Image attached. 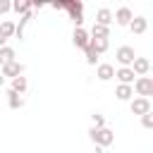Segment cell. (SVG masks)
<instances>
[{
  "instance_id": "18",
  "label": "cell",
  "mask_w": 153,
  "mask_h": 153,
  "mask_svg": "<svg viewBox=\"0 0 153 153\" xmlns=\"http://www.w3.org/2000/svg\"><path fill=\"white\" fill-rule=\"evenodd\" d=\"M7 105H10L12 110H19V108L24 105V98H22L19 93H14V91H7Z\"/></svg>"
},
{
  "instance_id": "7",
  "label": "cell",
  "mask_w": 153,
  "mask_h": 153,
  "mask_svg": "<svg viewBox=\"0 0 153 153\" xmlns=\"http://www.w3.org/2000/svg\"><path fill=\"white\" fill-rule=\"evenodd\" d=\"M88 41H91V36H88V31L84 29V26H79V29H74V33H72V43L76 45V48H86L88 45Z\"/></svg>"
},
{
  "instance_id": "9",
  "label": "cell",
  "mask_w": 153,
  "mask_h": 153,
  "mask_svg": "<svg viewBox=\"0 0 153 153\" xmlns=\"http://www.w3.org/2000/svg\"><path fill=\"white\" fill-rule=\"evenodd\" d=\"M112 19H115L120 26H129V22L134 19V12H131L129 7H120V10L112 14Z\"/></svg>"
},
{
  "instance_id": "22",
  "label": "cell",
  "mask_w": 153,
  "mask_h": 153,
  "mask_svg": "<svg viewBox=\"0 0 153 153\" xmlns=\"http://www.w3.org/2000/svg\"><path fill=\"white\" fill-rule=\"evenodd\" d=\"M91 120H93V127H96V129L105 127V115H100V112H93V115H91Z\"/></svg>"
},
{
  "instance_id": "11",
  "label": "cell",
  "mask_w": 153,
  "mask_h": 153,
  "mask_svg": "<svg viewBox=\"0 0 153 153\" xmlns=\"http://www.w3.org/2000/svg\"><path fill=\"white\" fill-rule=\"evenodd\" d=\"M134 72L129 69V67H120V69H115V79L120 81V84H127V86H131L134 84Z\"/></svg>"
},
{
  "instance_id": "23",
  "label": "cell",
  "mask_w": 153,
  "mask_h": 153,
  "mask_svg": "<svg viewBox=\"0 0 153 153\" xmlns=\"http://www.w3.org/2000/svg\"><path fill=\"white\" fill-rule=\"evenodd\" d=\"M84 53H86V62H88V65H96V62H98V55H96V53H93L88 45L84 48Z\"/></svg>"
},
{
  "instance_id": "16",
  "label": "cell",
  "mask_w": 153,
  "mask_h": 153,
  "mask_svg": "<svg viewBox=\"0 0 153 153\" xmlns=\"http://www.w3.org/2000/svg\"><path fill=\"white\" fill-rule=\"evenodd\" d=\"M88 48H91L96 55H100V53L108 50V41H105V38H91V41H88Z\"/></svg>"
},
{
  "instance_id": "2",
  "label": "cell",
  "mask_w": 153,
  "mask_h": 153,
  "mask_svg": "<svg viewBox=\"0 0 153 153\" xmlns=\"http://www.w3.org/2000/svg\"><path fill=\"white\" fill-rule=\"evenodd\" d=\"M88 139L96 143V146H100V148H105V146H110L112 141H115V134L108 129V127H100V129H96V127H91L88 129Z\"/></svg>"
},
{
  "instance_id": "4",
  "label": "cell",
  "mask_w": 153,
  "mask_h": 153,
  "mask_svg": "<svg viewBox=\"0 0 153 153\" xmlns=\"http://www.w3.org/2000/svg\"><path fill=\"white\" fill-rule=\"evenodd\" d=\"M134 57H136V53H134L131 45H120V48L115 50V60H117L122 67H131Z\"/></svg>"
},
{
  "instance_id": "25",
  "label": "cell",
  "mask_w": 153,
  "mask_h": 153,
  "mask_svg": "<svg viewBox=\"0 0 153 153\" xmlns=\"http://www.w3.org/2000/svg\"><path fill=\"white\" fill-rule=\"evenodd\" d=\"M12 10V2H7V0H0V14H5V12H10Z\"/></svg>"
},
{
  "instance_id": "1",
  "label": "cell",
  "mask_w": 153,
  "mask_h": 153,
  "mask_svg": "<svg viewBox=\"0 0 153 153\" xmlns=\"http://www.w3.org/2000/svg\"><path fill=\"white\" fill-rule=\"evenodd\" d=\"M53 7H55V10H67V12H69V19L76 24V29L81 26V22H84V17H81L84 5H81V2H76V0H62V2H55Z\"/></svg>"
},
{
  "instance_id": "19",
  "label": "cell",
  "mask_w": 153,
  "mask_h": 153,
  "mask_svg": "<svg viewBox=\"0 0 153 153\" xmlns=\"http://www.w3.org/2000/svg\"><path fill=\"white\" fill-rule=\"evenodd\" d=\"M12 60H14V50H12L10 45H2V48H0V67L7 65V62H12Z\"/></svg>"
},
{
  "instance_id": "20",
  "label": "cell",
  "mask_w": 153,
  "mask_h": 153,
  "mask_svg": "<svg viewBox=\"0 0 153 153\" xmlns=\"http://www.w3.org/2000/svg\"><path fill=\"white\" fill-rule=\"evenodd\" d=\"M31 7H33L31 2H14V5H12V10H14L17 14H22V17H24V14H29V12H31Z\"/></svg>"
},
{
  "instance_id": "10",
  "label": "cell",
  "mask_w": 153,
  "mask_h": 153,
  "mask_svg": "<svg viewBox=\"0 0 153 153\" xmlns=\"http://www.w3.org/2000/svg\"><path fill=\"white\" fill-rule=\"evenodd\" d=\"M96 76H98L100 81H110V79L115 76V67H112L110 62H100L98 69H96Z\"/></svg>"
},
{
  "instance_id": "3",
  "label": "cell",
  "mask_w": 153,
  "mask_h": 153,
  "mask_svg": "<svg viewBox=\"0 0 153 153\" xmlns=\"http://www.w3.org/2000/svg\"><path fill=\"white\" fill-rule=\"evenodd\" d=\"M131 88L136 91L139 98H148V96H153V79L151 76H139V79H134Z\"/></svg>"
},
{
  "instance_id": "5",
  "label": "cell",
  "mask_w": 153,
  "mask_h": 153,
  "mask_svg": "<svg viewBox=\"0 0 153 153\" xmlns=\"http://www.w3.org/2000/svg\"><path fill=\"white\" fill-rule=\"evenodd\" d=\"M129 110H131V115H146V112H151V100L148 98H131V103H129Z\"/></svg>"
},
{
  "instance_id": "12",
  "label": "cell",
  "mask_w": 153,
  "mask_h": 153,
  "mask_svg": "<svg viewBox=\"0 0 153 153\" xmlns=\"http://www.w3.org/2000/svg\"><path fill=\"white\" fill-rule=\"evenodd\" d=\"M129 29H131V33H143L146 29H148V19L146 17H134L131 22H129Z\"/></svg>"
},
{
  "instance_id": "17",
  "label": "cell",
  "mask_w": 153,
  "mask_h": 153,
  "mask_svg": "<svg viewBox=\"0 0 153 153\" xmlns=\"http://www.w3.org/2000/svg\"><path fill=\"white\" fill-rule=\"evenodd\" d=\"M91 38H110V29L108 26H100V24H93V29H91V33H88Z\"/></svg>"
},
{
  "instance_id": "14",
  "label": "cell",
  "mask_w": 153,
  "mask_h": 153,
  "mask_svg": "<svg viewBox=\"0 0 153 153\" xmlns=\"http://www.w3.org/2000/svg\"><path fill=\"white\" fill-rule=\"evenodd\" d=\"M26 88H29V81H26V76H14V79H12V86H10V91H14V93H19V96H22Z\"/></svg>"
},
{
  "instance_id": "26",
  "label": "cell",
  "mask_w": 153,
  "mask_h": 153,
  "mask_svg": "<svg viewBox=\"0 0 153 153\" xmlns=\"http://www.w3.org/2000/svg\"><path fill=\"white\" fill-rule=\"evenodd\" d=\"M5 43H7V38H5V36H2V33H0V48H2V45H5Z\"/></svg>"
},
{
  "instance_id": "6",
  "label": "cell",
  "mask_w": 153,
  "mask_h": 153,
  "mask_svg": "<svg viewBox=\"0 0 153 153\" xmlns=\"http://www.w3.org/2000/svg\"><path fill=\"white\" fill-rule=\"evenodd\" d=\"M24 74V65L22 62H17V60H12V62H7V65H2V79L5 76H10V79H14V76H22Z\"/></svg>"
},
{
  "instance_id": "24",
  "label": "cell",
  "mask_w": 153,
  "mask_h": 153,
  "mask_svg": "<svg viewBox=\"0 0 153 153\" xmlns=\"http://www.w3.org/2000/svg\"><path fill=\"white\" fill-rule=\"evenodd\" d=\"M141 124H143L146 129H151V127H153V115H151V112H146V115H141Z\"/></svg>"
},
{
  "instance_id": "8",
  "label": "cell",
  "mask_w": 153,
  "mask_h": 153,
  "mask_svg": "<svg viewBox=\"0 0 153 153\" xmlns=\"http://www.w3.org/2000/svg\"><path fill=\"white\" fill-rule=\"evenodd\" d=\"M129 69H131L136 76H146L148 69H151V62H148V57H134V62H131Z\"/></svg>"
},
{
  "instance_id": "13",
  "label": "cell",
  "mask_w": 153,
  "mask_h": 153,
  "mask_svg": "<svg viewBox=\"0 0 153 153\" xmlns=\"http://www.w3.org/2000/svg\"><path fill=\"white\" fill-rule=\"evenodd\" d=\"M96 24H100V26H110V24H112V12H110L108 7H100V10L96 12Z\"/></svg>"
},
{
  "instance_id": "15",
  "label": "cell",
  "mask_w": 153,
  "mask_h": 153,
  "mask_svg": "<svg viewBox=\"0 0 153 153\" xmlns=\"http://www.w3.org/2000/svg\"><path fill=\"white\" fill-rule=\"evenodd\" d=\"M115 96H117L120 100H131V98H134V88L127 86V84H120V86L115 88Z\"/></svg>"
},
{
  "instance_id": "21",
  "label": "cell",
  "mask_w": 153,
  "mask_h": 153,
  "mask_svg": "<svg viewBox=\"0 0 153 153\" xmlns=\"http://www.w3.org/2000/svg\"><path fill=\"white\" fill-rule=\"evenodd\" d=\"M0 33H2L5 38L14 36V24H12V22H2V24H0Z\"/></svg>"
}]
</instances>
